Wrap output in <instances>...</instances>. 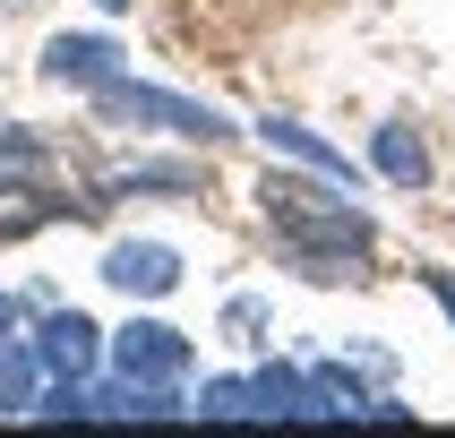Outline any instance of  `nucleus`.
Here are the masks:
<instances>
[{
	"label": "nucleus",
	"mask_w": 455,
	"mask_h": 438,
	"mask_svg": "<svg viewBox=\"0 0 455 438\" xmlns=\"http://www.w3.org/2000/svg\"><path fill=\"white\" fill-rule=\"evenodd\" d=\"M267 215H275L292 241H309V250H361V224H353V215H344V206H309V189H292V180L267 189Z\"/></svg>",
	"instance_id": "f257e3e1"
},
{
	"label": "nucleus",
	"mask_w": 455,
	"mask_h": 438,
	"mask_svg": "<svg viewBox=\"0 0 455 438\" xmlns=\"http://www.w3.org/2000/svg\"><path fill=\"white\" fill-rule=\"evenodd\" d=\"M112 275H121V283H172V258H164V250H121Z\"/></svg>",
	"instance_id": "f03ea898"
},
{
	"label": "nucleus",
	"mask_w": 455,
	"mask_h": 438,
	"mask_svg": "<svg viewBox=\"0 0 455 438\" xmlns=\"http://www.w3.org/2000/svg\"><path fill=\"white\" fill-rule=\"evenodd\" d=\"M387 172H404V180H421V147H404V138H387Z\"/></svg>",
	"instance_id": "7ed1b4c3"
}]
</instances>
